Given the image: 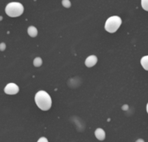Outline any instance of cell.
<instances>
[{"mask_svg":"<svg viewBox=\"0 0 148 142\" xmlns=\"http://www.w3.org/2000/svg\"><path fill=\"white\" fill-rule=\"evenodd\" d=\"M5 48H6V45H5L4 43H0V50H1V51H3V50L5 49Z\"/></svg>","mask_w":148,"mask_h":142,"instance_id":"cell-12","label":"cell"},{"mask_svg":"<svg viewBox=\"0 0 148 142\" xmlns=\"http://www.w3.org/2000/svg\"><path fill=\"white\" fill-rule=\"evenodd\" d=\"M97 61H98V59H97V57L95 56H94V55L89 56L85 61V65L88 68H92L97 63Z\"/></svg>","mask_w":148,"mask_h":142,"instance_id":"cell-5","label":"cell"},{"mask_svg":"<svg viewBox=\"0 0 148 142\" xmlns=\"http://www.w3.org/2000/svg\"><path fill=\"white\" fill-rule=\"evenodd\" d=\"M141 6L145 10L148 11V0H142L141 1Z\"/></svg>","mask_w":148,"mask_h":142,"instance_id":"cell-10","label":"cell"},{"mask_svg":"<svg viewBox=\"0 0 148 142\" xmlns=\"http://www.w3.org/2000/svg\"><path fill=\"white\" fill-rule=\"evenodd\" d=\"M33 64L35 67H40L42 64V60L41 59V57H36L33 61Z\"/></svg>","mask_w":148,"mask_h":142,"instance_id":"cell-9","label":"cell"},{"mask_svg":"<svg viewBox=\"0 0 148 142\" xmlns=\"http://www.w3.org/2000/svg\"><path fill=\"white\" fill-rule=\"evenodd\" d=\"M140 63H141V66L143 67V69L148 71V56H143V57L141 58Z\"/></svg>","mask_w":148,"mask_h":142,"instance_id":"cell-8","label":"cell"},{"mask_svg":"<svg viewBox=\"0 0 148 142\" xmlns=\"http://www.w3.org/2000/svg\"><path fill=\"white\" fill-rule=\"evenodd\" d=\"M37 29L36 27L34 26H29L28 28V34L31 36V37H36L37 36Z\"/></svg>","mask_w":148,"mask_h":142,"instance_id":"cell-7","label":"cell"},{"mask_svg":"<svg viewBox=\"0 0 148 142\" xmlns=\"http://www.w3.org/2000/svg\"><path fill=\"white\" fill-rule=\"evenodd\" d=\"M35 102L37 107L43 111H47L51 108L52 101L49 95L45 91H38L35 95Z\"/></svg>","mask_w":148,"mask_h":142,"instance_id":"cell-1","label":"cell"},{"mask_svg":"<svg viewBox=\"0 0 148 142\" xmlns=\"http://www.w3.org/2000/svg\"><path fill=\"white\" fill-rule=\"evenodd\" d=\"M5 12L10 17H16L23 14V6L22 3H17V2L10 3L5 7Z\"/></svg>","mask_w":148,"mask_h":142,"instance_id":"cell-2","label":"cell"},{"mask_svg":"<svg viewBox=\"0 0 148 142\" xmlns=\"http://www.w3.org/2000/svg\"><path fill=\"white\" fill-rule=\"evenodd\" d=\"M122 23V20L118 16H110L105 23V29L109 33H114L116 32L119 28L121 27Z\"/></svg>","mask_w":148,"mask_h":142,"instance_id":"cell-3","label":"cell"},{"mask_svg":"<svg viewBox=\"0 0 148 142\" xmlns=\"http://www.w3.org/2000/svg\"><path fill=\"white\" fill-rule=\"evenodd\" d=\"M136 142H145V141H144L143 140H141V139H139V140H138Z\"/></svg>","mask_w":148,"mask_h":142,"instance_id":"cell-14","label":"cell"},{"mask_svg":"<svg viewBox=\"0 0 148 142\" xmlns=\"http://www.w3.org/2000/svg\"><path fill=\"white\" fill-rule=\"evenodd\" d=\"M147 114H148V103H147Z\"/></svg>","mask_w":148,"mask_h":142,"instance_id":"cell-15","label":"cell"},{"mask_svg":"<svg viewBox=\"0 0 148 142\" xmlns=\"http://www.w3.org/2000/svg\"><path fill=\"white\" fill-rule=\"evenodd\" d=\"M19 91V88L16 84L15 83H9L6 85V87L4 88V93L7 95H16L17 94Z\"/></svg>","mask_w":148,"mask_h":142,"instance_id":"cell-4","label":"cell"},{"mask_svg":"<svg viewBox=\"0 0 148 142\" xmlns=\"http://www.w3.org/2000/svg\"><path fill=\"white\" fill-rule=\"evenodd\" d=\"M95 137L99 140V141H104L106 138V134L105 131L102 128H97L95 132Z\"/></svg>","mask_w":148,"mask_h":142,"instance_id":"cell-6","label":"cell"},{"mask_svg":"<svg viewBox=\"0 0 148 142\" xmlns=\"http://www.w3.org/2000/svg\"><path fill=\"white\" fill-rule=\"evenodd\" d=\"M37 142H49V141H48V140H47L45 137H42V138H40V139L37 141Z\"/></svg>","mask_w":148,"mask_h":142,"instance_id":"cell-13","label":"cell"},{"mask_svg":"<svg viewBox=\"0 0 148 142\" xmlns=\"http://www.w3.org/2000/svg\"><path fill=\"white\" fill-rule=\"evenodd\" d=\"M2 19H3V17H2V16H0V20H2Z\"/></svg>","mask_w":148,"mask_h":142,"instance_id":"cell-16","label":"cell"},{"mask_svg":"<svg viewBox=\"0 0 148 142\" xmlns=\"http://www.w3.org/2000/svg\"><path fill=\"white\" fill-rule=\"evenodd\" d=\"M62 3V5H63L65 8H69V7L71 6V3H70V1H69V0H63Z\"/></svg>","mask_w":148,"mask_h":142,"instance_id":"cell-11","label":"cell"}]
</instances>
